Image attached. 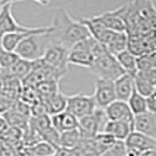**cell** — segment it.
Masks as SVG:
<instances>
[{
    "label": "cell",
    "instance_id": "1",
    "mask_svg": "<svg viewBox=\"0 0 156 156\" xmlns=\"http://www.w3.org/2000/svg\"><path fill=\"white\" fill-rule=\"evenodd\" d=\"M49 37L52 44L70 49L76 42L90 37L87 27L80 20H74L65 8H56L53 23L49 26Z\"/></svg>",
    "mask_w": 156,
    "mask_h": 156
},
{
    "label": "cell",
    "instance_id": "2",
    "mask_svg": "<svg viewBox=\"0 0 156 156\" xmlns=\"http://www.w3.org/2000/svg\"><path fill=\"white\" fill-rule=\"evenodd\" d=\"M49 32H51V27L45 26L40 31L28 34L19 44L14 53L19 58L28 60V61H37L41 59L47 47L52 44Z\"/></svg>",
    "mask_w": 156,
    "mask_h": 156
},
{
    "label": "cell",
    "instance_id": "3",
    "mask_svg": "<svg viewBox=\"0 0 156 156\" xmlns=\"http://www.w3.org/2000/svg\"><path fill=\"white\" fill-rule=\"evenodd\" d=\"M88 70L94 76H96V79H105L110 81H114L115 79L125 74V70L119 65L115 55L109 52L96 56Z\"/></svg>",
    "mask_w": 156,
    "mask_h": 156
},
{
    "label": "cell",
    "instance_id": "4",
    "mask_svg": "<svg viewBox=\"0 0 156 156\" xmlns=\"http://www.w3.org/2000/svg\"><path fill=\"white\" fill-rule=\"evenodd\" d=\"M108 119L102 108H95L92 114L78 119V130L82 139H90L102 132Z\"/></svg>",
    "mask_w": 156,
    "mask_h": 156
},
{
    "label": "cell",
    "instance_id": "5",
    "mask_svg": "<svg viewBox=\"0 0 156 156\" xmlns=\"http://www.w3.org/2000/svg\"><path fill=\"white\" fill-rule=\"evenodd\" d=\"M67 56H68V49H66L65 47L60 46V45L51 44L45 51L41 60L48 67L66 75L68 72Z\"/></svg>",
    "mask_w": 156,
    "mask_h": 156
},
{
    "label": "cell",
    "instance_id": "6",
    "mask_svg": "<svg viewBox=\"0 0 156 156\" xmlns=\"http://www.w3.org/2000/svg\"><path fill=\"white\" fill-rule=\"evenodd\" d=\"M95 108H96V105L93 99V95L81 93L67 95L66 110L72 115H74L76 119L92 114Z\"/></svg>",
    "mask_w": 156,
    "mask_h": 156
},
{
    "label": "cell",
    "instance_id": "7",
    "mask_svg": "<svg viewBox=\"0 0 156 156\" xmlns=\"http://www.w3.org/2000/svg\"><path fill=\"white\" fill-rule=\"evenodd\" d=\"M126 156H139L144 150L156 149V139L139 132H130L126 137Z\"/></svg>",
    "mask_w": 156,
    "mask_h": 156
},
{
    "label": "cell",
    "instance_id": "8",
    "mask_svg": "<svg viewBox=\"0 0 156 156\" xmlns=\"http://www.w3.org/2000/svg\"><path fill=\"white\" fill-rule=\"evenodd\" d=\"M93 99L96 105V108H102V109L106 108L114 100H116L114 82L105 79H96Z\"/></svg>",
    "mask_w": 156,
    "mask_h": 156
},
{
    "label": "cell",
    "instance_id": "9",
    "mask_svg": "<svg viewBox=\"0 0 156 156\" xmlns=\"http://www.w3.org/2000/svg\"><path fill=\"white\" fill-rule=\"evenodd\" d=\"M87 39L82 40V41H79L70 49H68V56H67L68 65L85 67L87 69L92 66V63L94 61V56L89 52Z\"/></svg>",
    "mask_w": 156,
    "mask_h": 156
},
{
    "label": "cell",
    "instance_id": "10",
    "mask_svg": "<svg viewBox=\"0 0 156 156\" xmlns=\"http://www.w3.org/2000/svg\"><path fill=\"white\" fill-rule=\"evenodd\" d=\"M134 89L147 98L156 92V68L148 70H137L133 75Z\"/></svg>",
    "mask_w": 156,
    "mask_h": 156
},
{
    "label": "cell",
    "instance_id": "11",
    "mask_svg": "<svg viewBox=\"0 0 156 156\" xmlns=\"http://www.w3.org/2000/svg\"><path fill=\"white\" fill-rule=\"evenodd\" d=\"M155 32H151L142 37H128L127 51L136 58L140 55L155 52Z\"/></svg>",
    "mask_w": 156,
    "mask_h": 156
},
{
    "label": "cell",
    "instance_id": "12",
    "mask_svg": "<svg viewBox=\"0 0 156 156\" xmlns=\"http://www.w3.org/2000/svg\"><path fill=\"white\" fill-rule=\"evenodd\" d=\"M106 116L110 121H123L133 126L134 115L128 107L127 101L114 100L106 108H103Z\"/></svg>",
    "mask_w": 156,
    "mask_h": 156
},
{
    "label": "cell",
    "instance_id": "13",
    "mask_svg": "<svg viewBox=\"0 0 156 156\" xmlns=\"http://www.w3.org/2000/svg\"><path fill=\"white\" fill-rule=\"evenodd\" d=\"M12 5L6 4L0 9V35L2 37L6 33H13V32H25L30 31L32 27L21 26L18 23L16 18L12 14Z\"/></svg>",
    "mask_w": 156,
    "mask_h": 156
},
{
    "label": "cell",
    "instance_id": "14",
    "mask_svg": "<svg viewBox=\"0 0 156 156\" xmlns=\"http://www.w3.org/2000/svg\"><path fill=\"white\" fill-rule=\"evenodd\" d=\"M133 130L156 139V114L144 112L135 115L133 120Z\"/></svg>",
    "mask_w": 156,
    "mask_h": 156
},
{
    "label": "cell",
    "instance_id": "15",
    "mask_svg": "<svg viewBox=\"0 0 156 156\" xmlns=\"http://www.w3.org/2000/svg\"><path fill=\"white\" fill-rule=\"evenodd\" d=\"M95 21L100 23L106 27L107 30L114 32H126L125 23L121 18V13H120V8H116L114 11H108V12H103L99 16H92Z\"/></svg>",
    "mask_w": 156,
    "mask_h": 156
},
{
    "label": "cell",
    "instance_id": "16",
    "mask_svg": "<svg viewBox=\"0 0 156 156\" xmlns=\"http://www.w3.org/2000/svg\"><path fill=\"white\" fill-rule=\"evenodd\" d=\"M113 82H114V90H115L116 100L127 101L134 89L133 75L125 73L121 76L115 79Z\"/></svg>",
    "mask_w": 156,
    "mask_h": 156
},
{
    "label": "cell",
    "instance_id": "17",
    "mask_svg": "<svg viewBox=\"0 0 156 156\" xmlns=\"http://www.w3.org/2000/svg\"><path fill=\"white\" fill-rule=\"evenodd\" d=\"M52 126L58 133H62L70 129L78 128V119L68 113L67 110H63L59 114H55L51 116Z\"/></svg>",
    "mask_w": 156,
    "mask_h": 156
},
{
    "label": "cell",
    "instance_id": "18",
    "mask_svg": "<svg viewBox=\"0 0 156 156\" xmlns=\"http://www.w3.org/2000/svg\"><path fill=\"white\" fill-rule=\"evenodd\" d=\"M42 27H32L30 31L25 32H13V33H6L1 37V48L8 52H14L16 48L19 46V44L23 41L28 34L34 33V32L40 31Z\"/></svg>",
    "mask_w": 156,
    "mask_h": 156
},
{
    "label": "cell",
    "instance_id": "19",
    "mask_svg": "<svg viewBox=\"0 0 156 156\" xmlns=\"http://www.w3.org/2000/svg\"><path fill=\"white\" fill-rule=\"evenodd\" d=\"M103 133L112 135L115 140L125 141L126 137L129 135L130 132H133V126L123 121H110L108 120L102 129Z\"/></svg>",
    "mask_w": 156,
    "mask_h": 156
},
{
    "label": "cell",
    "instance_id": "20",
    "mask_svg": "<svg viewBox=\"0 0 156 156\" xmlns=\"http://www.w3.org/2000/svg\"><path fill=\"white\" fill-rule=\"evenodd\" d=\"M42 103L45 106L46 113L52 116L55 114H59L63 110H66V106H67V95L62 94L61 92L53 94L48 98L42 99Z\"/></svg>",
    "mask_w": 156,
    "mask_h": 156
},
{
    "label": "cell",
    "instance_id": "21",
    "mask_svg": "<svg viewBox=\"0 0 156 156\" xmlns=\"http://www.w3.org/2000/svg\"><path fill=\"white\" fill-rule=\"evenodd\" d=\"M32 68H33V61H28V60H25V59L19 58L9 68H7L6 70L4 69V70H5L7 74L16 78L18 80L23 81L25 78L31 73Z\"/></svg>",
    "mask_w": 156,
    "mask_h": 156
},
{
    "label": "cell",
    "instance_id": "22",
    "mask_svg": "<svg viewBox=\"0 0 156 156\" xmlns=\"http://www.w3.org/2000/svg\"><path fill=\"white\" fill-rule=\"evenodd\" d=\"M127 42H128V35L126 32H114L109 41L107 42L106 48L109 53L115 55L127 49Z\"/></svg>",
    "mask_w": 156,
    "mask_h": 156
},
{
    "label": "cell",
    "instance_id": "23",
    "mask_svg": "<svg viewBox=\"0 0 156 156\" xmlns=\"http://www.w3.org/2000/svg\"><path fill=\"white\" fill-rule=\"evenodd\" d=\"M115 58L119 65L121 66V68L125 70V73L132 74V75L136 73V56L129 53L127 49L115 54Z\"/></svg>",
    "mask_w": 156,
    "mask_h": 156
},
{
    "label": "cell",
    "instance_id": "24",
    "mask_svg": "<svg viewBox=\"0 0 156 156\" xmlns=\"http://www.w3.org/2000/svg\"><path fill=\"white\" fill-rule=\"evenodd\" d=\"M127 103H128V107H129V109H130V112H132V114H133L134 116L147 112L146 98L137 93L135 89H133L130 96L128 98Z\"/></svg>",
    "mask_w": 156,
    "mask_h": 156
},
{
    "label": "cell",
    "instance_id": "25",
    "mask_svg": "<svg viewBox=\"0 0 156 156\" xmlns=\"http://www.w3.org/2000/svg\"><path fill=\"white\" fill-rule=\"evenodd\" d=\"M80 132L76 129H70L62 133H59V147L67 149H73L76 147L80 141Z\"/></svg>",
    "mask_w": 156,
    "mask_h": 156
},
{
    "label": "cell",
    "instance_id": "26",
    "mask_svg": "<svg viewBox=\"0 0 156 156\" xmlns=\"http://www.w3.org/2000/svg\"><path fill=\"white\" fill-rule=\"evenodd\" d=\"M19 99L25 103L30 105V106H33L35 103H39V102L42 101V99H41V96L38 93L35 87L30 86V85H23V87H21V90H20Z\"/></svg>",
    "mask_w": 156,
    "mask_h": 156
},
{
    "label": "cell",
    "instance_id": "27",
    "mask_svg": "<svg viewBox=\"0 0 156 156\" xmlns=\"http://www.w3.org/2000/svg\"><path fill=\"white\" fill-rule=\"evenodd\" d=\"M28 150L33 156H53L55 154V147L46 141H40L38 143L28 147Z\"/></svg>",
    "mask_w": 156,
    "mask_h": 156
},
{
    "label": "cell",
    "instance_id": "28",
    "mask_svg": "<svg viewBox=\"0 0 156 156\" xmlns=\"http://www.w3.org/2000/svg\"><path fill=\"white\" fill-rule=\"evenodd\" d=\"M151 68H156V52L147 53L136 58V72L148 70Z\"/></svg>",
    "mask_w": 156,
    "mask_h": 156
},
{
    "label": "cell",
    "instance_id": "29",
    "mask_svg": "<svg viewBox=\"0 0 156 156\" xmlns=\"http://www.w3.org/2000/svg\"><path fill=\"white\" fill-rule=\"evenodd\" d=\"M38 93L40 94L41 99H45L48 98L53 94L60 92V88H59V81H54V80H51V81H44L39 85L35 86Z\"/></svg>",
    "mask_w": 156,
    "mask_h": 156
},
{
    "label": "cell",
    "instance_id": "30",
    "mask_svg": "<svg viewBox=\"0 0 156 156\" xmlns=\"http://www.w3.org/2000/svg\"><path fill=\"white\" fill-rule=\"evenodd\" d=\"M19 59V56L14 52H8L4 48L0 47V68L1 69H7L13 63Z\"/></svg>",
    "mask_w": 156,
    "mask_h": 156
},
{
    "label": "cell",
    "instance_id": "31",
    "mask_svg": "<svg viewBox=\"0 0 156 156\" xmlns=\"http://www.w3.org/2000/svg\"><path fill=\"white\" fill-rule=\"evenodd\" d=\"M126 144L125 141L115 140L114 143L107 149L102 156H126Z\"/></svg>",
    "mask_w": 156,
    "mask_h": 156
},
{
    "label": "cell",
    "instance_id": "32",
    "mask_svg": "<svg viewBox=\"0 0 156 156\" xmlns=\"http://www.w3.org/2000/svg\"><path fill=\"white\" fill-rule=\"evenodd\" d=\"M14 101L16 100L8 98L7 95H5L4 93H0V114H4L5 112H7L12 107Z\"/></svg>",
    "mask_w": 156,
    "mask_h": 156
},
{
    "label": "cell",
    "instance_id": "33",
    "mask_svg": "<svg viewBox=\"0 0 156 156\" xmlns=\"http://www.w3.org/2000/svg\"><path fill=\"white\" fill-rule=\"evenodd\" d=\"M146 103H147V112L156 114V92L146 98Z\"/></svg>",
    "mask_w": 156,
    "mask_h": 156
},
{
    "label": "cell",
    "instance_id": "34",
    "mask_svg": "<svg viewBox=\"0 0 156 156\" xmlns=\"http://www.w3.org/2000/svg\"><path fill=\"white\" fill-rule=\"evenodd\" d=\"M54 156H75L73 149H67L62 148V147H59V148L55 149V154Z\"/></svg>",
    "mask_w": 156,
    "mask_h": 156
},
{
    "label": "cell",
    "instance_id": "35",
    "mask_svg": "<svg viewBox=\"0 0 156 156\" xmlns=\"http://www.w3.org/2000/svg\"><path fill=\"white\" fill-rule=\"evenodd\" d=\"M8 128H9V126H8L6 119L2 116V115H0V136L5 133Z\"/></svg>",
    "mask_w": 156,
    "mask_h": 156
},
{
    "label": "cell",
    "instance_id": "36",
    "mask_svg": "<svg viewBox=\"0 0 156 156\" xmlns=\"http://www.w3.org/2000/svg\"><path fill=\"white\" fill-rule=\"evenodd\" d=\"M14 156H33V155L30 153V150L27 148H23L20 149V150H18Z\"/></svg>",
    "mask_w": 156,
    "mask_h": 156
},
{
    "label": "cell",
    "instance_id": "37",
    "mask_svg": "<svg viewBox=\"0 0 156 156\" xmlns=\"http://www.w3.org/2000/svg\"><path fill=\"white\" fill-rule=\"evenodd\" d=\"M139 156H156V150L155 149H148V150L142 151Z\"/></svg>",
    "mask_w": 156,
    "mask_h": 156
},
{
    "label": "cell",
    "instance_id": "38",
    "mask_svg": "<svg viewBox=\"0 0 156 156\" xmlns=\"http://www.w3.org/2000/svg\"><path fill=\"white\" fill-rule=\"evenodd\" d=\"M14 1H23V0H14ZM32 1L38 2L41 6H47V5H49V2H51L52 0H32Z\"/></svg>",
    "mask_w": 156,
    "mask_h": 156
},
{
    "label": "cell",
    "instance_id": "39",
    "mask_svg": "<svg viewBox=\"0 0 156 156\" xmlns=\"http://www.w3.org/2000/svg\"><path fill=\"white\" fill-rule=\"evenodd\" d=\"M2 6H4V4H1V2H0V9L2 8Z\"/></svg>",
    "mask_w": 156,
    "mask_h": 156
},
{
    "label": "cell",
    "instance_id": "40",
    "mask_svg": "<svg viewBox=\"0 0 156 156\" xmlns=\"http://www.w3.org/2000/svg\"><path fill=\"white\" fill-rule=\"evenodd\" d=\"M0 149H1V141H0Z\"/></svg>",
    "mask_w": 156,
    "mask_h": 156
},
{
    "label": "cell",
    "instance_id": "41",
    "mask_svg": "<svg viewBox=\"0 0 156 156\" xmlns=\"http://www.w3.org/2000/svg\"><path fill=\"white\" fill-rule=\"evenodd\" d=\"M53 156H54V155H53Z\"/></svg>",
    "mask_w": 156,
    "mask_h": 156
}]
</instances>
